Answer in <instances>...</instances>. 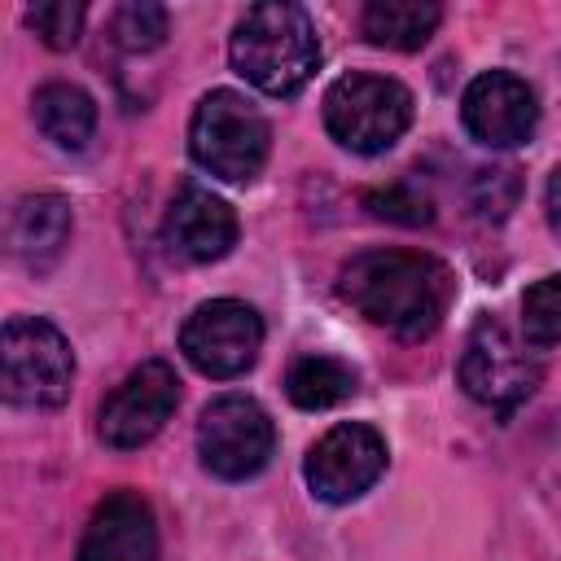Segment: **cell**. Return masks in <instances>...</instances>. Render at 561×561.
<instances>
[{
  "label": "cell",
  "instance_id": "6da1fadb",
  "mask_svg": "<svg viewBox=\"0 0 561 561\" xmlns=\"http://www.w3.org/2000/svg\"><path fill=\"white\" fill-rule=\"evenodd\" d=\"M337 294L399 337H430L456 294L447 263L421 250H364L337 272Z\"/></svg>",
  "mask_w": 561,
  "mask_h": 561
},
{
  "label": "cell",
  "instance_id": "7a4b0ae2",
  "mask_svg": "<svg viewBox=\"0 0 561 561\" xmlns=\"http://www.w3.org/2000/svg\"><path fill=\"white\" fill-rule=\"evenodd\" d=\"M232 70L267 96H294L320 66V39L302 4H254L228 39Z\"/></svg>",
  "mask_w": 561,
  "mask_h": 561
},
{
  "label": "cell",
  "instance_id": "3957f363",
  "mask_svg": "<svg viewBox=\"0 0 561 561\" xmlns=\"http://www.w3.org/2000/svg\"><path fill=\"white\" fill-rule=\"evenodd\" d=\"M267 145H272L267 118L241 92L219 88V92L202 96V105L193 110L188 149L202 171H210L228 184H250L267 162Z\"/></svg>",
  "mask_w": 561,
  "mask_h": 561
},
{
  "label": "cell",
  "instance_id": "277c9868",
  "mask_svg": "<svg viewBox=\"0 0 561 561\" xmlns=\"http://www.w3.org/2000/svg\"><path fill=\"white\" fill-rule=\"evenodd\" d=\"M412 123V92L386 75H342L324 92V127L351 153H386Z\"/></svg>",
  "mask_w": 561,
  "mask_h": 561
},
{
  "label": "cell",
  "instance_id": "5b68a950",
  "mask_svg": "<svg viewBox=\"0 0 561 561\" xmlns=\"http://www.w3.org/2000/svg\"><path fill=\"white\" fill-rule=\"evenodd\" d=\"M4 399L18 408H57L75 381V355L57 324L39 316H13L0 337Z\"/></svg>",
  "mask_w": 561,
  "mask_h": 561
},
{
  "label": "cell",
  "instance_id": "8992f818",
  "mask_svg": "<svg viewBox=\"0 0 561 561\" xmlns=\"http://www.w3.org/2000/svg\"><path fill=\"white\" fill-rule=\"evenodd\" d=\"M456 373H460L465 394L491 412H513L539 386V359L495 316H482L469 329Z\"/></svg>",
  "mask_w": 561,
  "mask_h": 561
},
{
  "label": "cell",
  "instance_id": "52a82bcc",
  "mask_svg": "<svg viewBox=\"0 0 561 561\" xmlns=\"http://www.w3.org/2000/svg\"><path fill=\"white\" fill-rule=\"evenodd\" d=\"M276 447L272 416L245 394H219L197 421V456L215 478H254Z\"/></svg>",
  "mask_w": 561,
  "mask_h": 561
},
{
  "label": "cell",
  "instance_id": "ba28073f",
  "mask_svg": "<svg viewBox=\"0 0 561 561\" xmlns=\"http://www.w3.org/2000/svg\"><path fill=\"white\" fill-rule=\"evenodd\" d=\"M263 346V320L241 298H210L188 311L180 329L184 359L206 377H241Z\"/></svg>",
  "mask_w": 561,
  "mask_h": 561
},
{
  "label": "cell",
  "instance_id": "9c48e42d",
  "mask_svg": "<svg viewBox=\"0 0 561 561\" xmlns=\"http://www.w3.org/2000/svg\"><path fill=\"white\" fill-rule=\"evenodd\" d=\"M175 403H180V377H175V368L167 359H145L101 403V421H96L101 443L114 447V451L145 447L167 425V416L175 412Z\"/></svg>",
  "mask_w": 561,
  "mask_h": 561
},
{
  "label": "cell",
  "instance_id": "30bf717a",
  "mask_svg": "<svg viewBox=\"0 0 561 561\" xmlns=\"http://www.w3.org/2000/svg\"><path fill=\"white\" fill-rule=\"evenodd\" d=\"M386 469V438L373 425L346 421L333 425L311 451H307V486L324 504H351L359 500Z\"/></svg>",
  "mask_w": 561,
  "mask_h": 561
},
{
  "label": "cell",
  "instance_id": "8fae6325",
  "mask_svg": "<svg viewBox=\"0 0 561 561\" xmlns=\"http://www.w3.org/2000/svg\"><path fill=\"white\" fill-rule=\"evenodd\" d=\"M460 118L473 140H482L491 149H513L535 136L539 105H535V92L526 79H517L508 70H491L465 88Z\"/></svg>",
  "mask_w": 561,
  "mask_h": 561
},
{
  "label": "cell",
  "instance_id": "7c38bea8",
  "mask_svg": "<svg viewBox=\"0 0 561 561\" xmlns=\"http://www.w3.org/2000/svg\"><path fill=\"white\" fill-rule=\"evenodd\" d=\"M79 561H158V522L136 491H114L96 504Z\"/></svg>",
  "mask_w": 561,
  "mask_h": 561
},
{
  "label": "cell",
  "instance_id": "4fadbf2b",
  "mask_svg": "<svg viewBox=\"0 0 561 561\" xmlns=\"http://www.w3.org/2000/svg\"><path fill=\"white\" fill-rule=\"evenodd\" d=\"M167 245L188 259V263H215L232 250L237 241V215L224 197H215L202 184H184L171 206H167V224H162Z\"/></svg>",
  "mask_w": 561,
  "mask_h": 561
},
{
  "label": "cell",
  "instance_id": "5bb4252c",
  "mask_svg": "<svg viewBox=\"0 0 561 561\" xmlns=\"http://www.w3.org/2000/svg\"><path fill=\"white\" fill-rule=\"evenodd\" d=\"M9 254L35 272L61 259L70 241V202L57 193H31L9 210Z\"/></svg>",
  "mask_w": 561,
  "mask_h": 561
},
{
  "label": "cell",
  "instance_id": "9a60e30c",
  "mask_svg": "<svg viewBox=\"0 0 561 561\" xmlns=\"http://www.w3.org/2000/svg\"><path fill=\"white\" fill-rule=\"evenodd\" d=\"M443 22V9L430 0H373L364 4V39L394 53H416Z\"/></svg>",
  "mask_w": 561,
  "mask_h": 561
},
{
  "label": "cell",
  "instance_id": "2e32d148",
  "mask_svg": "<svg viewBox=\"0 0 561 561\" xmlns=\"http://www.w3.org/2000/svg\"><path fill=\"white\" fill-rule=\"evenodd\" d=\"M31 110H35V127L57 149H83L96 131V101L79 83H44Z\"/></svg>",
  "mask_w": 561,
  "mask_h": 561
},
{
  "label": "cell",
  "instance_id": "e0dca14e",
  "mask_svg": "<svg viewBox=\"0 0 561 561\" xmlns=\"http://www.w3.org/2000/svg\"><path fill=\"white\" fill-rule=\"evenodd\" d=\"M285 394L307 412L333 408L355 394V368L342 364L337 355H302L285 373Z\"/></svg>",
  "mask_w": 561,
  "mask_h": 561
},
{
  "label": "cell",
  "instance_id": "ac0fdd59",
  "mask_svg": "<svg viewBox=\"0 0 561 561\" xmlns=\"http://www.w3.org/2000/svg\"><path fill=\"white\" fill-rule=\"evenodd\" d=\"M522 333L530 346H557L561 342V272L535 280L522 294Z\"/></svg>",
  "mask_w": 561,
  "mask_h": 561
},
{
  "label": "cell",
  "instance_id": "d6986e66",
  "mask_svg": "<svg viewBox=\"0 0 561 561\" xmlns=\"http://www.w3.org/2000/svg\"><path fill=\"white\" fill-rule=\"evenodd\" d=\"M114 44L127 48V53H149L167 39V9L162 4H149V0H131V4H118L114 13Z\"/></svg>",
  "mask_w": 561,
  "mask_h": 561
},
{
  "label": "cell",
  "instance_id": "ffe728a7",
  "mask_svg": "<svg viewBox=\"0 0 561 561\" xmlns=\"http://www.w3.org/2000/svg\"><path fill=\"white\" fill-rule=\"evenodd\" d=\"M364 206H368L377 219H386V224H403V228H421V224L434 219V202H430V193H421V188L408 184V180L386 184V188H368V193H364Z\"/></svg>",
  "mask_w": 561,
  "mask_h": 561
},
{
  "label": "cell",
  "instance_id": "44dd1931",
  "mask_svg": "<svg viewBox=\"0 0 561 561\" xmlns=\"http://www.w3.org/2000/svg\"><path fill=\"white\" fill-rule=\"evenodd\" d=\"M26 18H31V31L57 53L79 44V31H83V4L79 0H48V4H35Z\"/></svg>",
  "mask_w": 561,
  "mask_h": 561
},
{
  "label": "cell",
  "instance_id": "7402d4cb",
  "mask_svg": "<svg viewBox=\"0 0 561 561\" xmlns=\"http://www.w3.org/2000/svg\"><path fill=\"white\" fill-rule=\"evenodd\" d=\"M517 171L513 167H491V171H478L473 175V206L482 219H504L513 206H517Z\"/></svg>",
  "mask_w": 561,
  "mask_h": 561
},
{
  "label": "cell",
  "instance_id": "603a6c76",
  "mask_svg": "<svg viewBox=\"0 0 561 561\" xmlns=\"http://www.w3.org/2000/svg\"><path fill=\"white\" fill-rule=\"evenodd\" d=\"M548 224H552V232L561 237V167H557L552 180H548Z\"/></svg>",
  "mask_w": 561,
  "mask_h": 561
}]
</instances>
